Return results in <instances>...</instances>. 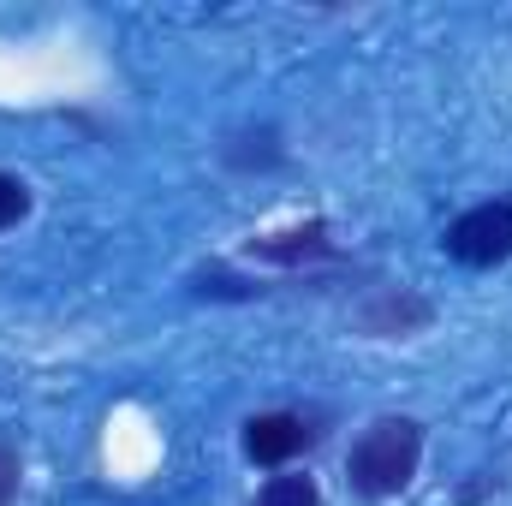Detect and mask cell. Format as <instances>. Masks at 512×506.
Instances as JSON below:
<instances>
[{"mask_svg": "<svg viewBox=\"0 0 512 506\" xmlns=\"http://www.w3.org/2000/svg\"><path fill=\"white\" fill-rule=\"evenodd\" d=\"M256 506H322V489L310 477H268V489L256 495Z\"/></svg>", "mask_w": 512, "mask_h": 506, "instance_id": "cell-5", "label": "cell"}, {"mask_svg": "<svg viewBox=\"0 0 512 506\" xmlns=\"http://www.w3.org/2000/svg\"><path fill=\"white\" fill-rule=\"evenodd\" d=\"M12 495H18V453L0 447V506H12Z\"/></svg>", "mask_w": 512, "mask_h": 506, "instance_id": "cell-7", "label": "cell"}, {"mask_svg": "<svg viewBox=\"0 0 512 506\" xmlns=\"http://www.w3.org/2000/svg\"><path fill=\"white\" fill-rule=\"evenodd\" d=\"M30 215V185L24 179H12V173H0V233L6 227H18Z\"/></svg>", "mask_w": 512, "mask_h": 506, "instance_id": "cell-6", "label": "cell"}, {"mask_svg": "<svg viewBox=\"0 0 512 506\" xmlns=\"http://www.w3.org/2000/svg\"><path fill=\"white\" fill-rule=\"evenodd\" d=\"M447 256L465 262V268H495L512 256V197H495V203H477L465 209L453 227H447Z\"/></svg>", "mask_w": 512, "mask_h": 506, "instance_id": "cell-2", "label": "cell"}, {"mask_svg": "<svg viewBox=\"0 0 512 506\" xmlns=\"http://www.w3.org/2000/svg\"><path fill=\"white\" fill-rule=\"evenodd\" d=\"M310 441H316V429L304 417H292V411H256L245 423V453L256 465H286V459L310 453Z\"/></svg>", "mask_w": 512, "mask_h": 506, "instance_id": "cell-3", "label": "cell"}, {"mask_svg": "<svg viewBox=\"0 0 512 506\" xmlns=\"http://www.w3.org/2000/svg\"><path fill=\"white\" fill-rule=\"evenodd\" d=\"M423 459V423L411 417H382L358 435V447L346 453V477L364 501H393L399 489H411Z\"/></svg>", "mask_w": 512, "mask_h": 506, "instance_id": "cell-1", "label": "cell"}, {"mask_svg": "<svg viewBox=\"0 0 512 506\" xmlns=\"http://www.w3.org/2000/svg\"><path fill=\"white\" fill-rule=\"evenodd\" d=\"M334 245H328V227L322 221H310V227H292V233H268V239H251V256H262V262H310V256H328Z\"/></svg>", "mask_w": 512, "mask_h": 506, "instance_id": "cell-4", "label": "cell"}]
</instances>
